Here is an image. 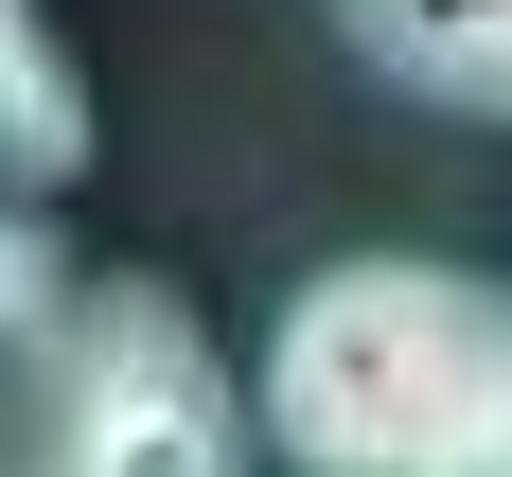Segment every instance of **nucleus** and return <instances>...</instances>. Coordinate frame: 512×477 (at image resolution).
Segmentation results:
<instances>
[{
  "instance_id": "4",
  "label": "nucleus",
  "mask_w": 512,
  "mask_h": 477,
  "mask_svg": "<svg viewBox=\"0 0 512 477\" xmlns=\"http://www.w3.org/2000/svg\"><path fill=\"white\" fill-rule=\"evenodd\" d=\"M0 177H89V71L36 0H0Z\"/></svg>"
},
{
  "instance_id": "2",
  "label": "nucleus",
  "mask_w": 512,
  "mask_h": 477,
  "mask_svg": "<svg viewBox=\"0 0 512 477\" xmlns=\"http://www.w3.org/2000/svg\"><path fill=\"white\" fill-rule=\"evenodd\" d=\"M0 477H265L248 371L142 265L53 283L36 336H0Z\"/></svg>"
},
{
  "instance_id": "5",
  "label": "nucleus",
  "mask_w": 512,
  "mask_h": 477,
  "mask_svg": "<svg viewBox=\"0 0 512 477\" xmlns=\"http://www.w3.org/2000/svg\"><path fill=\"white\" fill-rule=\"evenodd\" d=\"M53 283H71V248H53L18 195H0V336H36V318H53Z\"/></svg>"
},
{
  "instance_id": "1",
  "label": "nucleus",
  "mask_w": 512,
  "mask_h": 477,
  "mask_svg": "<svg viewBox=\"0 0 512 477\" xmlns=\"http://www.w3.org/2000/svg\"><path fill=\"white\" fill-rule=\"evenodd\" d=\"M248 442L283 477H512V265H301L248 354Z\"/></svg>"
},
{
  "instance_id": "3",
  "label": "nucleus",
  "mask_w": 512,
  "mask_h": 477,
  "mask_svg": "<svg viewBox=\"0 0 512 477\" xmlns=\"http://www.w3.org/2000/svg\"><path fill=\"white\" fill-rule=\"evenodd\" d=\"M336 36H354V71H389L407 106H442V124H512V0H318Z\"/></svg>"
}]
</instances>
